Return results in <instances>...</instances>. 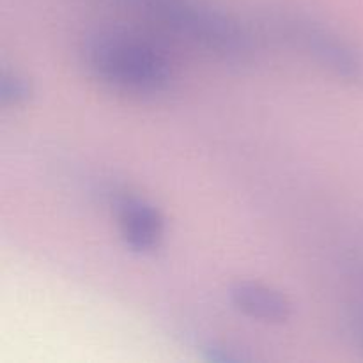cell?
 Returning a JSON list of instances; mask_svg holds the SVG:
<instances>
[{
  "instance_id": "obj_5",
  "label": "cell",
  "mask_w": 363,
  "mask_h": 363,
  "mask_svg": "<svg viewBox=\"0 0 363 363\" xmlns=\"http://www.w3.org/2000/svg\"><path fill=\"white\" fill-rule=\"evenodd\" d=\"M229 300L240 314L268 325H284L294 312L286 294L259 282L234 284L229 291Z\"/></svg>"
},
{
  "instance_id": "obj_1",
  "label": "cell",
  "mask_w": 363,
  "mask_h": 363,
  "mask_svg": "<svg viewBox=\"0 0 363 363\" xmlns=\"http://www.w3.org/2000/svg\"><path fill=\"white\" fill-rule=\"evenodd\" d=\"M85 69L113 91L152 98L165 94L176 80V67L160 46L126 30H99L82 48Z\"/></svg>"
},
{
  "instance_id": "obj_6",
  "label": "cell",
  "mask_w": 363,
  "mask_h": 363,
  "mask_svg": "<svg viewBox=\"0 0 363 363\" xmlns=\"http://www.w3.org/2000/svg\"><path fill=\"white\" fill-rule=\"evenodd\" d=\"M32 96V85L23 74L13 69H2L0 74V103L4 106H21Z\"/></svg>"
},
{
  "instance_id": "obj_2",
  "label": "cell",
  "mask_w": 363,
  "mask_h": 363,
  "mask_svg": "<svg viewBox=\"0 0 363 363\" xmlns=\"http://www.w3.org/2000/svg\"><path fill=\"white\" fill-rule=\"evenodd\" d=\"M160 27L225 60L252 53L250 34L236 20L201 0H121Z\"/></svg>"
},
{
  "instance_id": "obj_8",
  "label": "cell",
  "mask_w": 363,
  "mask_h": 363,
  "mask_svg": "<svg viewBox=\"0 0 363 363\" xmlns=\"http://www.w3.org/2000/svg\"><path fill=\"white\" fill-rule=\"evenodd\" d=\"M358 337H360V342H362V346H363V315H362V319H360V325H358Z\"/></svg>"
},
{
  "instance_id": "obj_7",
  "label": "cell",
  "mask_w": 363,
  "mask_h": 363,
  "mask_svg": "<svg viewBox=\"0 0 363 363\" xmlns=\"http://www.w3.org/2000/svg\"><path fill=\"white\" fill-rule=\"evenodd\" d=\"M206 358L215 362H238L247 360L248 357H243L241 353H236V350H230L225 344H209L204 347Z\"/></svg>"
},
{
  "instance_id": "obj_3",
  "label": "cell",
  "mask_w": 363,
  "mask_h": 363,
  "mask_svg": "<svg viewBox=\"0 0 363 363\" xmlns=\"http://www.w3.org/2000/svg\"><path fill=\"white\" fill-rule=\"evenodd\" d=\"M289 38L298 48L347 84H363V55L337 32L311 20H293Z\"/></svg>"
},
{
  "instance_id": "obj_4",
  "label": "cell",
  "mask_w": 363,
  "mask_h": 363,
  "mask_svg": "<svg viewBox=\"0 0 363 363\" xmlns=\"http://www.w3.org/2000/svg\"><path fill=\"white\" fill-rule=\"evenodd\" d=\"M121 240L130 250L149 254L165 238V216L145 199L121 194L113 201Z\"/></svg>"
}]
</instances>
